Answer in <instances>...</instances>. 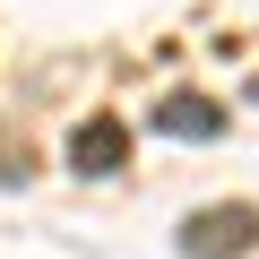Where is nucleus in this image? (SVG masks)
I'll list each match as a JSON object with an SVG mask.
<instances>
[{
    "label": "nucleus",
    "mask_w": 259,
    "mask_h": 259,
    "mask_svg": "<svg viewBox=\"0 0 259 259\" xmlns=\"http://www.w3.org/2000/svg\"><path fill=\"white\" fill-rule=\"evenodd\" d=\"M182 259H242V250H259V207L250 199H207V207H190L182 216Z\"/></svg>",
    "instance_id": "obj_1"
},
{
    "label": "nucleus",
    "mask_w": 259,
    "mask_h": 259,
    "mask_svg": "<svg viewBox=\"0 0 259 259\" xmlns=\"http://www.w3.org/2000/svg\"><path fill=\"white\" fill-rule=\"evenodd\" d=\"M156 130H164V139H216L225 112H216L207 95H164V104H156Z\"/></svg>",
    "instance_id": "obj_3"
},
{
    "label": "nucleus",
    "mask_w": 259,
    "mask_h": 259,
    "mask_svg": "<svg viewBox=\"0 0 259 259\" xmlns=\"http://www.w3.org/2000/svg\"><path fill=\"white\" fill-rule=\"evenodd\" d=\"M69 173H87V182H112L121 164H130V121L121 112H87L78 130H69Z\"/></svg>",
    "instance_id": "obj_2"
},
{
    "label": "nucleus",
    "mask_w": 259,
    "mask_h": 259,
    "mask_svg": "<svg viewBox=\"0 0 259 259\" xmlns=\"http://www.w3.org/2000/svg\"><path fill=\"white\" fill-rule=\"evenodd\" d=\"M250 95H259V78H250Z\"/></svg>",
    "instance_id": "obj_5"
},
{
    "label": "nucleus",
    "mask_w": 259,
    "mask_h": 259,
    "mask_svg": "<svg viewBox=\"0 0 259 259\" xmlns=\"http://www.w3.org/2000/svg\"><path fill=\"white\" fill-rule=\"evenodd\" d=\"M26 173H35V156H26L18 139H0V182H26Z\"/></svg>",
    "instance_id": "obj_4"
}]
</instances>
